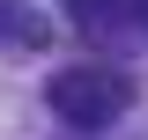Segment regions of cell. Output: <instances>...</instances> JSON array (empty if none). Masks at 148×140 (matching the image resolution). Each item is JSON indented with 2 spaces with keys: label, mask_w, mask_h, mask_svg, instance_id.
<instances>
[{
  "label": "cell",
  "mask_w": 148,
  "mask_h": 140,
  "mask_svg": "<svg viewBox=\"0 0 148 140\" xmlns=\"http://www.w3.org/2000/svg\"><path fill=\"white\" fill-rule=\"evenodd\" d=\"M45 111H59L82 133H96V125L133 111V74H119V67H59L45 81Z\"/></svg>",
  "instance_id": "obj_1"
},
{
  "label": "cell",
  "mask_w": 148,
  "mask_h": 140,
  "mask_svg": "<svg viewBox=\"0 0 148 140\" xmlns=\"http://www.w3.org/2000/svg\"><path fill=\"white\" fill-rule=\"evenodd\" d=\"M141 22H148V0H141Z\"/></svg>",
  "instance_id": "obj_2"
}]
</instances>
